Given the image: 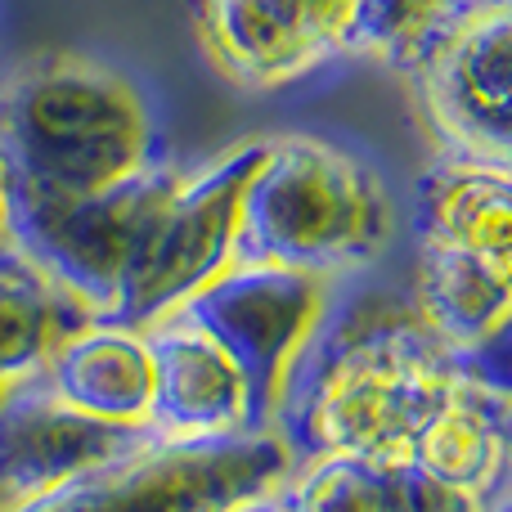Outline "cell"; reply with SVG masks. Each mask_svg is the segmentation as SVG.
I'll return each instance as SVG.
<instances>
[{"label":"cell","instance_id":"6da1fadb","mask_svg":"<svg viewBox=\"0 0 512 512\" xmlns=\"http://www.w3.org/2000/svg\"><path fill=\"white\" fill-rule=\"evenodd\" d=\"M459 378V355L427 328L414 297L355 292L328 306L283 382L274 432L297 459H409Z\"/></svg>","mask_w":512,"mask_h":512},{"label":"cell","instance_id":"7a4b0ae2","mask_svg":"<svg viewBox=\"0 0 512 512\" xmlns=\"http://www.w3.org/2000/svg\"><path fill=\"white\" fill-rule=\"evenodd\" d=\"M0 153L14 189L36 198H90L162 162L140 90L72 50L36 54L5 81Z\"/></svg>","mask_w":512,"mask_h":512},{"label":"cell","instance_id":"3957f363","mask_svg":"<svg viewBox=\"0 0 512 512\" xmlns=\"http://www.w3.org/2000/svg\"><path fill=\"white\" fill-rule=\"evenodd\" d=\"M396 230L387 180L319 135H274L239 216L234 265H288L319 279L364 270Z\"/></svg>","mask_w":512,"mask_h":512},{"label":"cell","instance_id":"277c9868","mask_svg":"<svg viewBox=\"0 0 512 512\" xmlns=\"http://www.w3.org/2000/svg\"><path fill=\"white\" fill-rule=\"evenodd\" d=\"M297 477L279 432L153 441L72 486L0 512H230Z\"/></svg>","mask_w":512,"mask_h":512},{"label":"cell","instance_id":"5b68a950","mask_svg":"<svg viewBox=\"0 0 512 512\" xmlns=\"http://www.w3.org/2000/svg\"><path fill=\"white\" fill-rule=\"evenodd\" d=\"M265 162V140H243L225 149L212 167L185 171L180 185L158 207L131 270L122 279L113 315L117 324L153 328L221 279L239 252V216L256 167Z\"/></svg>","mask_w":512,"mask_h":512},{"label":"cell","instance_id":"8992f818","mask_svg":"<svg viewBox=\"0 0 512 512\" xmlns=\"http://www.w3.org/2000/svg\"><path fill=\"white\" fill-rule=\"evenodd\" d=\"M409 81L445 158L512 171V0H459Z\"/></svg>","mask_w":512,"mask_h":512},{"label":"cell","instance_id":"52a82bcc","mask_svg":"<svg viewBox=\"0 0 512 512\" xmlns=\"http://www.w3.org/2000/svg\"><path fill=\"white\" fill-rule=\"evenodd\" d=\"M185 171L153 162L149 171L131 176L90 198H36L18 194L14 243L32 261H41L54 279H63L95 315H113L122 279L149 234L158 207L180 185Z\"/></svg>","mask_w":512,"mask_h":512},{"label":"cell","instance_id":"ba28073f","mask_svg":"<svg viewBox=\"0 0 512 512\" xmlns=\"http://www.w3.org/2000/svg\"><path fill=\"white\" fill-rule=\"evenodd\" d=\"M333 306V279L288 265H230L189 306V315L239 360L256 423L270 427L283 382Z\"/></svg>","mask_w":512,"mask_h":512},{"label":"cell","instance_id":"9c48e42d","mask_svg":"<svg viewBox=\"0 0 512 512\" xmlns=\"http://www.w3.org/2000/svg\"><path fill=\"white\" fill-rule=\"evenodd\" d=\"M167 441L158 427L104 423L72 409L36 373L0 396V508L45 499L126 454Z\"/></svg>","mask_w":512,"mask_h":512},{"label":"cell","instance_id":"30bf717a","mask_svg":"<svg viewBox=\"0 0 512 512\" xmlns=\"http://www.w3.org/2000/svg\"><path fill=\"white\" fill-rule=\"evenodd\" d=\"M351 0H198L207 59L248 90H283L346 54Z\"/></svg>","mask_w":512,"mask_h":512},{"label":"cell","instance_id":"8fae6325","mask_svg":"<svg viewBox=\"0 0 512 512\" xmlns=\"http://www.w3.org/2000/svg\"><path fill=\"white\" fill-rule=\"evenodd\" d=\"M153 360H158V400L153 423L167 441H198V436L270 432L256 423L252 387L239 360L198 324L189 310L158 319L149 328Z\"/></svg>","mask_w":512,"mask_h":512},{"label":"cell","instance_id":"7c38bea8","mask_svg":"<svg viewBox=\"0 0 512 512\" xmlns=\"http://www.w3.org/2000/svg\"><path fill=\"white\" fill-rule=\"evenodd\" d=\"M41 378L72 409L104 423L158 427L153 400H158V360H153L149 328H131L117 319H90L86 328L68 337Z\"/></svg>","mask_w":512,"mask_h":512},{"label":"cell","instance_id":"4fadbf2b","mask_svg":"<svg viewBox=\"0 0 512 512\" xmlns=\"http://www.w3.org/2000/svg\"><path fill=\"white\" fill-rule=\"evenodd\" d=\"M414 243L463 252L512 279V171L441 153L418 180Z\"/></svg>","mask_w":512,"mask_h":512},{"label":"cell","instance_id":"5bb4252c","mask_svg":"<svg viewBox=\"0 0 512 512\" xmlns=\"http://www.w3.org/2000/svg\"><path fill=\"white\" fill-rule=\"evenodd\" d=\"M499 409H504V396L481 387L459 364V378H454V387L436 405V414L427 418L409 459L427 477L445 481L450 490H459V495L477 499L486 508L508 486V472H512L504 432H499Z\"/></svg>","mask_w":512,"mask_h":512},{"label":"cell","instance_id":"9a60e30c","mask_svg":"<svg viewBox=\"0 0 512 512\" xmlns=\"http://www.w3.org/2000/svg\"><path fill=\"white\" fill-rule=\"evenodd\" d=\"M95 315L63 279L23 248L0 252V396L50 364V355Z\"/></svg>","mask_w":512,"mask_h":512},{"label":"cell","instance_id":"2e32d148","mask_svg":"<svg viewBox=\"0 0 512 512\" xmlns=\"http://www.w3.org/2000/svg\"><path fill=\"white\" fill-rule=\"evenodd\" d=\"M292 512H481L414 459H319L288 481Z\"/></svg>","mask_w":512,"mask_h":512},{"label":"cell","instance_id":"e0dca14e","mask_svg":"<svg viewBox=\"0 0 512 512\" xmlns=\"http://www.w3.org/2000/svg\"><path fill=\"white\" fill-rule=\"evenodd\" d=\"M414 306L454 355H468L512 315V279L463 252L414 243Z\"/></svg>","mask_w":512,"mask_h":512},{"label":"cell","instance_id":"ac0fdd59","mask_svg":"<svg viewBox=\"0 0 512 512\" xmlns=\"http://www.w3.org/2000/svg\"><path fill=\"white\" fill-rule=\"evenodd\" d=\"M459 0H351L346 54H364L387 68L409 72L436 41Z\"/></svg>","mask_w":512,"mask_h":512},{"label":"cell","instance_id":"d6986e66","mask_svg":"<svg viewBox=\"0 0 512 512\" xmlns=\"http://www.w3.org/2000/svg\"><path fill=\"white\" fill-rule=\"evenodd\" d=\"M459 364L481 382V387H490L495 396L512 400V315L477 346V351L459 355Z\"/></svg>","mask_w":512,"mask_h":512},{"label":"cell","instance_id":"ffe728a7","mask_svg":"<svg viewBox=\"0 0 512 512\" xmlns=\"http://www.w3.org/2000/svg\"><path fill=\"white\" fill-rule=\"evenodd\" d=\"M14 216H18V189H14V171H9L5 153H0V252L14 248Z\"/></svg>","mask_w":512,"mask_h":512},{"label":"cell","instance_id":"44dd1931","mask_svg":"<svg viewBox=\"0 0 512 512\" xmlns=\"http://www.w3.org/2000/svg\"><path fill=\"white\" fill-rule=\"evenodd\" d=\"M230 512H292L288 486H279V490H265V495H252V499H243V504H234Z\"/></svg>","mask_w":512,"mask_h":512},{"label":"cell","instance_id":"7402d4cb","mask_svg":"<svg viewBox=\"0 0 512 512\" xmlns=\"http://www.w3.org/2000/svg\"><path fill=\"white\" fill-rule=\"evenodd\" d=\"M499 432H504V450L512 463V400H504V409H499Z\"/></svg>","mask_w":512,"mask_h":512},{"label":"cell","instance_id":"603a6c76","mask_svg":"<svg viewBox=\"0 0 512 512\" xmlns=\"http://www.w3.org/2000/svg\"><path fill=\"white\" fill-rule=\"evenodd\" d=\"M481 512H512V486H504V490H499V495L490 499V504L481 508Z\"/></svg>","mask_w":512,"mask_h":512}]
</instances>
